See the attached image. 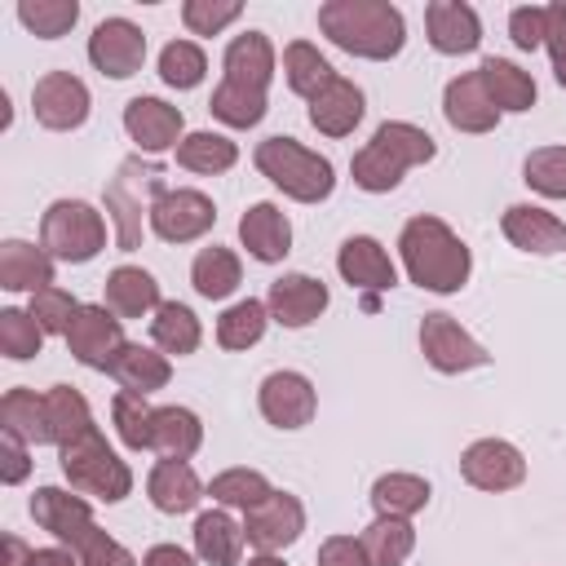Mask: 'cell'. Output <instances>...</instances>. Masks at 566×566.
Segmentation results:
<instances>
[{
    "label": "cell",
    "mask_w": 566,
    "mask_h": 566,
    "mask_svg": "<svg viewBox=\"0 0 566 566\" xmlns=\"http://www.w3.org/2000/svg\"><path fill=\"white\" fill-rule=\"evenodd\" d=\"M274 71L270 40L261 31H248L226 53V80L212 93V115H221L234 128H248L265 115V80Z\"/></svg>",
    "instance_id": "6da1fadb"
},
{
    "label": "cell",
    "mask_w": 566,
    "mask_h": 566,
    "mask_svg": "<svg viewBox=\"0 0 566 566\" xmlns=\"http://www.w3.org/2000/svg\"><path fill=\"white\" fill-rule=\"evenodd\" d=\"M318 27L363 57H389L402 49V18L385 0H332L318 9Z\"/></svg>",
    "instance_id": "7a4b0ae2"
},
{
    "label": "cell",
    "mask_w": 566,
    "mask_h": 566,
    "mask_svg": "<svg viewBox=\"0 0 566 566\" xmlns=\"http://www.w3.org/2000/svg\"><path fill=\"white\" fill-rule=\"evenodd\" d=\"M402 256H407V270L420 287H433V292H455L469 274V252L464 243L433 217H416L407 230H402Z\"/></svg>",
    "instance_id": "3957f363"
},
{
    "label": "cell",
    "mask_w": 566,
    "mask_h": 566,
    "mask_svg": "<svg viewBox=\"0 0 566 566\" xmlns=\"http://www.w3.org/2000/svg\"><path fill=\"white\" fill-rule=\"evenodd\" d=\"M429 155H433V142L420 128H411V124H385L367 142V150L354 155V181L363 190H389V186H398V177L411 164H420Z\"/></svg>",
    "instance_id": "277c9868"
},
{
    "label": "cell",
    "mask_w": 566,
    "mask_h": 566,
    "mask_svg": "<svg viewBox=\"0 0 566 566\" xmlns=\"http://www.w3.org/2000/svg\"><path fill=\"white\" fill-rule=\"evenodd\" d=\"M256 168H261L274 186H283L292 199H305V203H314V199H323V195L332 190V164L318 159L314 150H305V146L292 142V137H270V142H261Z\"/></svg>",
    "instance_id": "5b68a950"
},
{
    "label": "cell",
    "mask_w": 566,
    "mask_h": 566,
    "mask_svg": "<svg viewBox=\"0 0 566 566\" xmlns=\"http://www.w3.org/2000/svg\"><path fill=\"white\" fill-rule=\"evenodd\" d=\"M62 469L80 491H93L102 500H119L128 491V469L111 455V447L97 429H88L84 438L62 447Z\"/></svg>",
    "instance_id": "8992f818"
},
{
    "label": "cell",
    "mask_w": 566,
    "mask_h": 566,
    "mask_svg": "<svg viewBox=\"0 0 566 566\" xmlns=\"http://www.w3.org/2000/svg\"><path fill=\"white\" fill-rule=\"evenodd\" d=\"M40 239L53 256L62 261H88L102 239H106V226L102 217L88 208V203H75V199H62L44 212V226H40Z\"/></svg>",
    "instance_id": "52a82bcc"
},
{
    "label": "cell",
    "mask_w": 566,
    "mask_h": 566,
    "mask_svg": "<svg viewBox=\"0 0 566 566\" xmlns=\"http://www.w3.org/2000/svg\"><path fill=\"white\" fill-rule=\"evenodd\" d=\"M155 186H159V168H150L142 159H128L119 168V177L106 186V212L115 217L119 248H137V239H142V203H146V195Z\"/></svg>",
    "instance_id": "ba28073f"
},
{
    "label": "cell",
    "mask_w": 566,
    "mask_h": 566,
    "mask_svg": "<svg viewBox=\"0 0 566 566\" xmlns=\"http://www.w3.org/2000/svg\"><path fill=\"white\" fill-rule=\"evenodd\" d=\"M31 106H35V119L44 128H75L84 124L88 115V88L71 75V71H49L35 93H31Z\"/></svg>",
    "instance_id": "9c48e42d"
},
{
    "label": "cell",
    "mask_w": 566,
    "mask_h": 566,
    "mask_svg": "<svg viewBox=\"0 0 566 566\" xmlns=\"http://www.w3.org/2000/svg\"><path fill=\"white\" fill-rule=\"evenodd\" d=\"M66 340H71V354H75L80 363H88V367H111V358H115L119 345H124V340H119V318L106 314L102 305H80L75 318H71Z\"/></svg>",
    "instance_id": "30bf717a"
},
{
    "label": "cell",
    "mask_w": 566,
    "mask_h": 566,
    "mask_svg": "<svg viewBox=\"0 0 566 566\" xmlns=\"http://www.w3.org/2000/svg\"><path fill=\"white\" fill-rule=\"evenodd\" d=\"M88 57H93L106 75L124 80V75H133V71L142 66V57H146V35H142L133 22L111 18V22H102V27L93 31V40H88Z\"/></svg>",
    "instance_id": "8fae6325"
},
{
    "label": "cell",
    "mask_w": 566,
    "mask_h": 566,
    "mask_svg": "<svg viewBox=\"0 0 566 566\" xmlns=\"http://www.w3.org/2000/svg\"><path fill=\"white\" fill-rule=\"evenodd\" d=\"M212 203L199 195V190H168L150 203V221L155 230L168 239V243H181V239H195L212 226Z\"/></svg>",
    "instance_id": "7c38bea8"
},
{
    "label": "cell",
    "mask_w": 566,
    "mask_h": 566,
    "mask_svg": "<svg viewBox=\"0 0 566 566\" xmlns=\"http://www.w3.org/2000/svg\"><path fill=\"white\" fill-rule=\"evenodd\" d=\"M420 345H424V354H429V363L438 371H464V367H482L486 363V349L478 340H469L451 323V314H429L424 327H420Z\"/></svg>",
    "instance_id": "4fadbf2b"
},
{
    "label": "cell",
    "mask_w": 566,
    "mask_h": 566,
    "mask_svg": "<svg viewBox=\"0 0 566 566\" xmlns=\"http://www.w3.org/2000/svg\"><path fill=\"white\" fill-rule=\"evenodd\" d=\"M31 517H35L44 531H53L57 539H71V548H80V544L97 531L93 517H88V504L75 500V495H66V491H53V486L35 491V500H31Z\"/></svg>",
    "instance_id": "5bb4252c"
},
{
    "label": "cell",
    "mask_w": 566,
    "mask_h": 566,
    "mask_svg": "<svg viewBox=\"0 0 566 566\" xmlns=\"http://www.w3.org/2000/svg\"><path fill=\"white\" fill-rule=\"evenodd\" d=\"M522 473H526V464H522V455H517L509 442L486 438V442H473V447L464 451V478H469L473 486H482V491L517 486Z\"/></svg>",
    "instance_id": "9a60e30c"
},
{
    "label": "cell",
    "mask_w": 566,
    "mask_h": 566,
    "mask_svg": "<svg viewBox=\"0 0 566 566\" xmlns=\"http://www.w3.org/2000/svg\"><path fill=\"white\" fill-rule=\"evenodd\" d=\"M243 531H248V539L256 544V548H283V544H292L296 539V531H301V504L292 500V495H265L261 504H252L248 509V522H243Z\"/></svg>",
    "instance_id": "2e32d148"
},
{
    "label": "cell",
    "mask_w": 566,
    "mask_h": 566,
    "mask_svg": "<svg viewBox=\"0 0 566 566\" xmlns=\"http://www.w3.org/2000/svg\"><path fill=\"white\" fill-rule=\"evenodd\" d=\"M261 411H265L274 424H283V429L305 424V420L314 416V389H310V380L296 376V371H274V376L261 385Z\"/></svg>",
    "instance_id": "e0dca14e"
},
{
    "label": "cell",
    "mask_w": 566,
    "mask_h": 566,
    "mask_svg": "<svg viewBox=\"0 0 566 566\" xmlns=\"http://www.w3.org/2000/svg\"><path fill=\"white\" fill-rule=\"evenodd\" d=\"M124 128L133 133V142L142 150H164L181 133V111L177 106H164L159 97H133L124 106Z\"/></svg>",
    "instance_id": "ac0fdd59"
},
{
    "label": "cell",
    "mask_w": 566,
    "mask_h": 566,
    "mask_svg": "<svg viewBox=\"0 0 566 566\" xmlns=\"http://www.w3.org/2000/svg\"><path fill=\"white\" fill-rule=\"evenodd\" d=\"M424 22H429L433 49L442 53H469L478 44V13L460 0H433L424 9Z\"/></svg>",
    "instance_id": "d6986e66"
},
{
    "label": "cell",
    "mask_w": 566,
    "mask_h": 566,
    "mask_svg": "<svg viewBox=\"0 0 566 566\" xmlns=\"http://www.w3.org/2000/svg\"><path fill=\"white\" fill-rule=\"evenodd\" d=\"M495 115H500V106L491 102L482 75H460V80L447 84V119H451L455 128L486 133V128L495 124Z\"/></svg>",
    "instance_id": "ffe728a7"
},
{
    "label": "cell",
    "mask_w": 566,
    "mask_h": 566,
    "mask_svg": "<svg viewBox=\"0 0 566 566\" xmlns=\"http://www.w3.org/2000/svg\"><path fill=\"white\" fill-rule=\"evenodd\" d=\"M358 115H363V93L349 84V80H332L327 88H318L314 97H310V119L323 128V133H332V137H345L354 124H358Z\"/></svg>",
    "instance_id": "44dd1931"
},
{
    "label": "cell",
    "mask_w": 566,
    "mask_h": 566,
    "mask_svg": "<svg viewBox=\"0 0 566 566\" xmlns=\"http://www.w3.org/2000/svg\"><path fill=\"white\" fill-rule=\"evenodd\" d=\"M327 305V287L305 279V274H287L270 287V310L279 314V323L287 327H305L310 318H318V310Z\"/></svg>",
    "instance_id": "7402d4cb"
},
{
    "label": "cell",
    "mask_w": 566,
    "mask_h": 566,
    "mask_svg": "<svg viewBox=\"0 0 566 566\" xmlns=\"http://www.w3.org/2000/svg\"><path fill=\"white\" fill-rule=\"evenodd\" d=\"M504 234L526 252H566V226L539 208H509Z\"/></svg>",
    "instance_id": "603a6c76"
},
{
    "label": "cell",
    "mask_w": 566,
    "mask_h": 566,
    "mask_svg": "<svg viewBox=\"0 0 566 566\" xmlns=\"http://www.w3.org/2000/svg\"><path fill=\"white\" fill-rule=\"evenodd\" d=\"M239 234H243L248 252L261 256V261H279V256L287 252V243H292L287 217H283L274 203H256V208L239 221Z\"/></svg>",
    "instance_id": "cb8c5ba5"
},
{
    "label": "cell",
    "mask_w": 566,
    "mask_h": 566,
    "mask_svg": "<svg viewBox=\"0 0 566 566\" xmlns=\"http://www.w3.org/2000/svg\"><path fill=\"white\" fill-rule=\"evenodd\" d=\"M0 283L13 287V292H27V287L40 292V287H53V265L40 248L13 239V243L0 248Z\"/></svg>",
    "instance_id": "d4e9b609"
},
{
    "label": "cell",
    "mask_w": 566,
    "mask_h": 566,
    "mask_svg": "<svg viewBox=\"0 0 566 566\" xmlns=\"http://www.w3.org/2000/svg\"><path fill=\"white\" fill-rule=\"evenodd\" d=\"M0 420L9 433H18L22 442H53V429H49V402L35 398L31 389H9L4 402H0Z\"/></svg>",
    "instance_id": "484cf974"
},
{
    "label": "cell",
    "mask_w": 566,
    "mask_h": 566,
    "mask_svg": "<svg viewBox=\"0 0 566 566\" xmlns=\"http://www.w3.org/2000/svg\"><path fill=\"white\" fill-rule=\"evenodd\" d=\"M340 274L354 287H394V265L376 239H349L340 248Z\"/></svg>",
    "instance_id": "4316f807"
},
{
    "label": "cell",
    "mask_w": 566,
    "mask_h": 566,
    "mask_svg": "<svg viewBox=\"0 0 566 566\" xmlns=\"http://www.w3.org/2000/svg\"><path fill=\"white\" fill-rule=\"evenodd\" d=\"M106 371H111L128 394H146V389H159V385L168 380V363H164L159 354L142 349V345H119V354L111 358Z\"/></svg>",
    "instance_id": "83f0119b"
},
{
    "label": "cell",
    "mask_w": 566,
    "mask_h": 566,
    "mask_svg": "<svg viewBox=\"0 0 566 566\" xmlns=\"http://www.w3.org/2000/svg\"><path fill=\"white\" fill-rule=\"evenodd\" d=\"M150 500L164 513H186L199 500V478L190 473L186 460H159L150 473Z\"/></svg>",
    "instance_id": "f1b7e54d"
},
{
    "label": "cell",
    "mask_w": 566,
    "mask_h": 566,
    "mask_svg": "<svg viewBox=\"0 0 566 566\" xmlns=\"http://www.w3.org/2000/svg\"><path fill=\"white\" fill-rule=\"evenodd\" d=\"M478 75H482V84H486L491 102H495V106H504V111H526V106L535 102V84H531V75H526V71H517L513 62L486 57V62L478 66Z\"/></svg>",
    "instance_id": "f546056e"
},
{
    "label": "cell",
    "mask_w": 566,
    "mask_h": 566,
    "mask_svg": "<svg viewBox=\"0 0 566 566\" xmlns=\"http://www.w3.org/2000/svg\"><path fill=\"white\" fill-rule=\"evenodd\" d=\"M155 301H159V287H155V279H150L146 270L119 265V270L106 279V305H111L115 314H124V318L146 314Z\"/></svg>",
    "instance_id": "4dcf8cb0"
},
{
    "label": "cell",
    "mask_w": 566,
    "mask_h": 566,
    "mask_svg": "<svg viewBox=\"0 0 566 566\" xmlns=\"http://www.w3.org/2000/svg\"><path fill=\"white\" fill-rule=\"evenodd\" d=\"M155 451H164V460H186L199 447V420L186 407H164L155 411Z\"/></svg>",
    "instance_id": "1f68e13d"
},
{
    "label": "cell",
    "mask_w": 566,
    "mask_h": 566,
    "mask_svg": "<svg viewBox=\"0 0 566 566\" xmlns=\"http://www.w3.org/2000/svg\"><path fill=\"white\" fill-rule=\"evenodd\" d=\"M239 544H243V531H239L226 513H203V517L195 522V548H199V557H208L212 566H234Z\"/></svg>",
    "instance_id": "d6a6232c"
},
{
    "label": "cell",
    "mask_w": 566,
    "mask_h": 566,
    "mask_svg": "<svg viewBox=\"0 0 566 566\" xmlns=\"http://www.w3.org/2000/svg\"><path fill=\"white\" fill-rule=\"evenodd\" d=\"M44 402H49V429H53V442H75V438H84L88 429H93V420H88V407H84V398L71 389V385H57V389H49L44 394Z\"/></svg>",
    "instance_id": "836d02e7"
},
{
    "label": "cell",
    "mask_w": 566,
    "mask_h": 566,
    "mask_svg": "<svg viewBox=\"0 0 566 566\" xmlns=\"http://www.w3.org/2000/svg\"><path fill=\"white\" fill-rule=\"evenodd\" d=\"M283 71H287V84L296 88V93H305V97H314L318 88H327L336 75H332V66L318 57V49H310V44H287V53H283Z\"/></svg>",
    "instance_id": "e575fe53"
},
{
    "label": "cell",
    "mask_w": 566,
    "mask_h": 566,
    "mask_svg": "<svg viewBox=\"0 0 566 566\" xmlns=\"http://www.w3.org/2000/svg\"><path fill=\"white\" fill-rule=\"evenodd\" d=\"M363 548H367L371 566H402V557L411 553V526L398 522V517H380L363 535Z\"/></svg>",
    "instance_id": "d590c367"
},
{
    "label": "cell",
    "mask_w": 566,
    "mask_h": 566,
    "mask_svg": "<svg viewBox=\"0 0 566 566\" xmlns=\"http://www.w3.org/2000/svg\"><path fill=\"white\" fill-rule=\"evenodd\" d=\"M234 283H239V261H234V252H226V248H203V252L195 256V287H199L203 296H226V292H234Z\"/></svg>",
    "instance_id": "8d00e7d4"
},
{
    "label": "cell",
    "mask_w": 566,
    "mask_h": 566,
    "mask_svg": "<svg viewBox=\"0 0 566 566\" xmlns=\"http://www.w3.org/2000/svg\"><path fill=\"white\" fill-rule=\"evenodd\" d=\"M376 509L385 517H402V513H416L424 500H429V486L420 478H407V473H394V478H380L376 491H371Z\"/></svg>",
    "instance_id": "74e56055"
},
{
    "label": "cell",
    "mask_w": 566,
    "mask_h": 566,
    "mask_svg": "<svg viewBox=\"0 0 566 566\" xmlns=\"http://www.w3.org/2000/svg\"><path fill=\"white\" fill-rule=\"evenodd\" d=\"M150 332L168 354H190L199 345V323L186 305H159V318L150 323Z\"/></svg>",
    "instance_id": "f35d334b"
},
{
    "label": "cell",
    "mask_w": 566,
    "mask_h": 566,
    "mask_svg": "<svg viewBox=\"0 0 566 566\" xmlns=\"http://www.w3.org/2000/svg\"><path fill=\"white\" fill-rule=\"evenodd\" d=\"M75 13H80L75 0H22V4H18V18H22L35 35H44V40L62 35V31L75 22Z\"/></svg>",
    "instance_id": "ab89813d"
},
{
    "label": "cell",
    "mask_w": 566,
    "mask_h": 566,
    "mask_svg": "<svg viewBox=\"0 0 566 566\" xmlns=\"http://www.w3.org/2000/svg\"><path fill=\"white\" fill-rule=\"evenodd\" d=\"M177 159H181L186 168H195V172H221V168L234 164V146H230L226 137L195 133V137H186V142L177 146Z\"/></svg>",
    "instance_id": "60d3db41"
},
{
    "label": "cell",
    "mask_w": 566,
    "mask_h": 566,
    "mask_svg": "<svg viewBox=\"0 0 566 566\" xmlns=\"http://www.w3.org/2000/svg\"><path fill=\"white\" fill-rule=\"evenodd\" d=\"M261 332H265V305H261V301H243V305H234V310L217 323V340H221L226 349H248Z\"/></svg>",
    "instance_id": "b9f144b4"
},
{
    "label": "cell",
    "mask_w": 566,
    "mask_h": 566,
    "mask_svg": "<svg viewBox=\"0 0 566 566\" xmlns=\"http://www.w3.org/2000/svg\"><path fill=\"white\" fill-rule=\"evenodd\" d=\"M115 424H119V438L128 442V447H150L155 442V411L142 402V394H119L115 398Z\"/></svg>",
    "instance_id": "7bdbcfd3"
},
{
    "label": "cell",
    "mask_w": 566,
    "mask_h": 566,
    "mask_svg": "<svg viewBox=\"0 0 566 566\" xmlns=\"http://www.w3.org/2000/svg\"><path fill=\"white\" fill-rule=\"evenodd\" d=\"M40 340H44V327H40L31 314H22V310H4V314H0V349H4L9 358H31V354H40Z\"/></svg>",
    "instance_id": "ee69618b"
},
{
    "label": "cell",
    "mask_w": 566,
    "mask_h": 566,
    "mask_svg": "<svg viewBox=\"0 0 566 566\" xmlns=\"http://www.w3.org/2000/svg\"><path fill=\"white\" fill-rule=\"evenodd\" d=\"M526 181L553 199H566V146H544L526 159Z\"/></svg>",
    "instance_id": "f6af8a7d"
},
{
    "label": "cell",
    "mask_w": 566,
    "mask_h": 566,
    "mask_svg": "<svg viewBox=\"0 0 566 566\" xmlns=\"http://www.w3.org/2000/svg\"><path fill=\"white\" fill-rule=\"evenodd\" d=\"M159 71H164L168 84H177V88H195V84L203 80V53H199L190 40H177V44L164 49Z\"/></svg>",
    "instance_id": "bcb514c9"
},
{
    "label": "cell",
    "mask_w": 566,
    "mask_h": 566,
    "mask_svg": "<svg viewBox=\"0 0 566 566\" xmlns=\"http://www.w3.org/2000/svg\"><path fill=\"white\" fill-rule=\"evenodd\" d=\"M212 495L226 500V504L252 509V504H261V500L270 495V486H265V478L252 473V469H230V473H221V478L212 482Z\"/></svg>",
    "instance_id": "7dc6e473"
},
{
    "label": "cell",
    "mask_w": 566,
    "mask_h": 566,
    "mask_svg": "<svg viewBox=\"0 0 566 566\" xmlns=\"http://www.w3.org/2000/svg\"><path fill=\"white\" fill-rule=\"evenodd\" d=\"M75 301L62 292V287H40L31 296V318L44 327V332H71V318H75Z\"/></svg>",
    "instance_id": "c3c4849f"
},
{
    "label": "cell",
    "mask_w": 566,
    "mask_h": 566,
    "mask_svg": "<svg viewBox=\"0 0 566 566\" xmlns=\"http://www.w3.org/2000/svg\"><path fill=\"white\" fill-rule=\"evenodd\" d=\"M234 18H239V4H203V0H190L186 4V27L199 31V35H212L217 27H226Z\"/></svg>",
    "instance_id": "681fc988"
},
{
    "label": "cell",
    "mask_w": 566,
    "mask_h": 566,
    "mask_svg": "<svg viewBox=\"0 0 566 566\" xmlns=\"http://www.w3.org/2000/svg\"><path fill=\"white\" fill-rule=\"evenodd\" d=\"M513 40L522 49H535L544 44V31H548V9H513Z\"/></svg>",
    "instance_id": "f907efd6"
},
{
    "label": "cell",
    "mask_w": 566,
    "mask_h": 566,
    "mask_svg": "<svg viewBox=\"0 0 566 566\" xmlns=\"http://www.w3.org/2000/svg\"><path fill=\"white\" fill-rule=\"evenodd\" d=\"M80 548H84V566H133V557L115 539H106L102 531H93Z\"/></svg>",
    "instance_id": "816d5d0a"
},
{
    "label": "cell",
    "mask_w": 566,
    "mask_h": 566,
    "mask_svg": "<svg viewBox=\"0 0 566 566\" xmlns=\"http://www.w3.org/2000/svg\"><path fill=\"white\" fill-rule=\"evenodd\" d=\"M318 566H371V557H367V548H363L358 539L336 535V539H327V544H323Z\"/></svg>",
    "instance_id": "f5cc1de1"
},
{
    "label": "cell",
    "mask_w": 566,
    "mask_h": 566,
    "mask_svg": "<svg viewBox=\"0 0 566 566\" xmlns=\"http://www.w3.org/2000/svg\"><path fill=\"white\" fill-rule=\"evenodd\" d=\"M548 49H553V66L557 80L566 84V4H548V31H544Z\"/></svg>",
    "instance_id": "db71d44e"
},
{
    "label": "cell",
    "mask_w": 566,
    "mask_h": 566,
    "mask_svg": "<svg viewBox=\"0 0 566 566\" xmlns=\"http://www.w3.org/2000/svg\"><path fill=\"white\" fill-rule=\"evenodd\" d=\"M0 447H4V482H18L22 473H27V447H22V438L18 433H0Z\"/></svg>",
    "instance_id": "11a10c76"
},
{
    "label": "cell",
    "mask_w": 566,
    "mask_h": 566,
    "mask_svg": "<svg viewBox=\"0 0 566 566\" xmlns=\"http://www.w3.org/2000/svg\"><path fill=\"white\" fill-rule=\"evenodd\" d=\"M146 566H190V557L181 548H172V544H159V548L146 553Z\"/></svg>",
    "instance_id": "9f6ffc18"
},
{
    "label": "cell",
    "mask_w": 566,
    "mask_h": 566,
    "mask_svg": "<svg viewBox=\"0 0 566 566\" xmlns=\"http://www.w3.org/2000/svg\"><path fill=\"white\" fill-rule=\"evenodd\" d=\"M4 566H31V548L18 535H4Z\"/></svg>",
    "instance_id": "6f0895ef"
},
{
    "label": "cell",
    "mask_w": 566,
    "mask_h": 566,
    "mask_svg": "<svg viewBox=\"0 0 566 566\" xmlns=\"http://www.w3.org/2000/svg\"><path fill=\"white\" fill-rule=\"evenodd\" d=\"M31 566H80V562L62 548H40V553H31Z\"/></svg>",
    "instance_id": "680465c9"
},
{
    "label": "cell",
    "mask_w": 566,
    "mask_h": 566,
    "mask_svg": "<svg viewBox=\"0 0 566 566\" xmlns=\"http://www.w3.org/2000/svg\"><path fill=\"white\" fill-rule=\"evenodd\" d=\"M248 566H283V562H274V557H256V562H248Z\"/></svg>",
    "instance_id": "91938a15"
}]
</instances>
